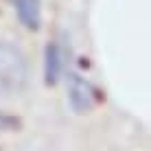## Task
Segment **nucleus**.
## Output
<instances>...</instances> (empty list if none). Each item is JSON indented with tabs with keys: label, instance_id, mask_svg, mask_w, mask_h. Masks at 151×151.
Returning a JSON list of instances; mask_svg holds the SVG:
<instances>
[{
	"label": "nucleus",
	"instance_id": "f03ea898",
	"mask_svg": "<svg viewBox=\"0 0 151 151\" xmlns=\"http://www.w3.org/2000/svg\"><path fill=\"white\" fill-rule=\"evenodd\" d=\"M68 101H70V107L77 114H86L96 105L99 92L94 90V86L86 77L70 72L68 75Z\"/></svg>",
	"mask_w": 151,
	"mask_h": 151
},
{
	"label": "nucleus",
	"instance_id": "f257e3e1",
	"mask_svg": "<svg viewBox=\"0 0 151 151\" xmlns=\"http://www.w3.org/2000/svg\"><path fill=\"white\" fill-rule=\"evenodd\" d=\"M29 79V64L15 44L0 42V96L20 94Z\"/></svg>",
	"mask_w": 151,
	"mask_h": 151
},
{
	"label": "nucleus",
	"instance_id": "7ed1b4c3",
	"mask_svg": "<svg viewBox=\"0 0 151 151\" xmlns=\"http://www.w3.org/2000/svg\"><path fill=\"white\" fill-rule=\"evenodd\" d=\"M20 22L29 31H37L42 24V2L40 0H13Z\"/></svg>",
	"mask_w": 151,
	"mask_h": 151
},
{
	"label": "nucleus",
	"instance_id": "20e7f679",
	"mask_svg": "<svg viewBox=\"0 0 151 151\" xmlns=\"http://www.w3.org/2000/svg\"><path fill=\"white\" fill-rule=\"evenodd\" d=\"M61 75V48L57 42H50L44 48V81L55 86Z\"/></svg>",
	"mask_w": 151,
	"mask_h": 151
}]
</instances>
